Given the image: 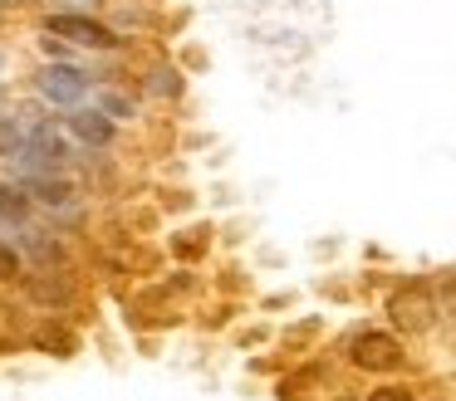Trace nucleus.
Returning <instances> with one entry per match:
<instances>
[{
  "mask_svg": "<svg viewBox=\"0 0 456 401\" xmlns=\"http://www.w3.org/2000/svg\"><path fill=\"white\" fill-rule=\"evenodd\" d=\"M20 142H25V127H20V117L0 113V156H15V152H20Z\"/></svg>",
  "mask_w": 456,
  "mask_h": 401,
  "instance_id": "9d476101",
  "label": "nucleus"
},
{
  "mask_svg": "<svg viewBox=\"0 0 456 401\" xmlns=\"http://www.w3.org/2000/svg\"><path fill=\"white\" fill-rule=\"evenodd\" d=\"M0 279L11 284V279H20V250H15L5 235H0Z\"/></svg>",
  "mask_w": 456,
  "mask_h": 401,
  "instance_id": "f8f14e48",
  "label": "nucleus"
},
{
  "mask_svg": "<svg viewBox=\"0 0 456 401\" xmlns=\"http://www.w3.org/2000/svg\"><path fill=\"white\" fill-rule=\"evenodd\" d=\"M35 88H40L50 103H60V108H84V98L94 93V78L84 74L79 64H45L40 74H35Z\"/></svg>",
  "mask_w": 456,
  "mask_h": 401,
  "instance_id": "7ed1b4c3",
  "label": "nucleus"
},
{
  "mask_svg": "<svg viewBox=\"0 0 456 401\" xmlns=\"http://www.w3.org/2000/svg\"><path fill=\"white\" fill-rule=\"evenodd\" d=\"M0 221L11 225V230L30 225V196H25L15 181H0Z\"/></svg>",
  "mask_w": 456,
  "mask_h": 401,
  "instance_id": "1a4fd4ad",
  "label": "nucleus"
},
{
  "mask_svg": "<svg viewBox=\"0 0 456 401\" xmlns=\"http://www.w3.org/2000/svg\"><path fill=\"white\" fill-rule=\"evenodd\" d=\"M99 113L118 123V117H133V103H128L123 93H113V88H109V93H99Z\"/></svg>",
  "mask_w": 456,
  "mask_h": 401,
  "instance_id": "ddd939ff",
  "label": "nucleus"
},
{
  "mask_svg": "<svg viewBox=\"0 0 456 401\" xmlns=\"http://www.w3.org/2000/svg\"><path fill=\"white\" fill-rule=\"evenodd\" d=\"M403 357H407L403 342H397L393 333H378V328L354 333V342H348V362H354L358 372H397Z\"/></svg>",
  "mask_w": 456,
  "mask_h": 401,
  "instance_id": "39448f33",
  "label": "nucleus"
},
{
  "mask_svg": "<svg viewBox=\"0 0 456 401\" xmlns=\"http://www.w3.org/2000/svg\"><path fill=\"white\" fill-rule=\"evenodd\" d=\"M0 68H5V54H0Z\"/></svg>",
  "mask_w": 456,
  "mask_h": 401,
  "instance_id": "a211bd4d",
  "label": "nucleus"
},
{
  "mask_svg": "<svg viewBox=\"0 0 456 401\" xmlns=\"http://www.w3.org/2000/svg\"><path fill=\"white\" fill-rule=\"evenodd\" d=\"M20 250L30 254L40 269H60L64 264V245L54 240L50 230H40V225H20Z\"/></svg>",
  "mask_w": 456,
  "mask_h": 401,
  "instance_id": "6e6552de",
  "label": "nucleus"
},
{
  "mask_svg": "<svg viewBox=\"0 0 456 401\" xmlns=\"http://www.w3.org/2000/svg\"><path fill=\"white\" fill-rule=\"evenodd\" d=\"M387 318H393V328H403V333H427L436 318H442L432 284L407 279L403 289H393V293H387Z\"/></svg>",
  "mask_w": 456,
  "mask_h": 401,
  "instance_id": "f03ea898",
  "label": "nucleus"
},
{
  "mask_svg": "<svg viewBox=\"0 0 456 401\" xmlns=\"http://www.w3.org/2000/svg\"><path fill=\"white\" fill-rule=\"evenodd\" d=\"M15 186L30 196V205H50L54 215H79V191L64 176H20Z\"/></svg>",
  "mask_w": 456,
  "mask_h": 401,
  "instance_id": "423d86ee",
  "label": "nucleus"
},
{
  "mask_svg": "<svg viewBox=\"0 0 456 401\" xmlns=\"http://www.w3.org/2000/svg\"><path fill=\"white\" fill-rule=\"evenodd\" d=\"M148 93H162V98H177L182 93V78H177V68H152L148 74Z\"/></svg>",
  "mask_w": 456,
  "mask_h": 401,
  "instance_id": "9b49d317",
  "label": "nucleus"
},
{
  "mask_svg": "<svg viewBox=\"0 0 456 401\" xmlns=\"http://www.w3.org/2000/svg\"><path fill=\"white\" fill-rule=\"evenodd\" d=\"M35 342H40V348H54V357L74 352V338H69V333H60V328H40V333H35Z\"/></svg>",
  "mask_w": 456,
  "mask_h": 401,
  "instance_id": "4468645a",
  "label": "nucleus"
},
{
  "mask_svg": "<svg viewBox=\"0 0 456 401\" xmlns=\"http://www.w3.org/2000/svg\"><path fill=\"white\" fill-rule=\"evenodd\" d=\"M11 162L20 166V176H60L69 166V142H64V132L54 123H30L20 152Z\"/></svg>",
  "mask_w": 456,
  "mask_h": 401,
  "instance_id": "f257e3e1",
  "label": "nucleus"
},
{
  "mask_svg": "<svg viewBox=\"0 0 456 401\" xmlns=\"http://www.w3.org/2000/svg\"><path fill=\"white\" fill-rule=\"evenodd\" d=\"M60 5H64V10H79V15H89V10L103 5V0H60Z\"/></svg>",
  "mask_w": 456,
  "mask_h": 401,
  "instance_id": "f3484780",
  "label": "nucleus"
},
{
  "mask_svg": "<svg viewBox=\"0 0 456 401\" xmlns=\"http://www.w3.org/2000/svg\"><path fill=\"white\" fill-rule=\"evenodd\" d=\"M64 132L74 137V142H84V147H113V117H103L99 108H69L64 113Z\"/></svg>",
  "mask_w": 456,
  "mask_h": 401,
  "instance_id": "0eeeda50",
  "label": "nucleus"
},
{
  "mask_svg": "<svg viewBox=\"0 0 456 401\" xmlns=\"http://www.w3.org/2000/svg\"><path fill=\"white\" fill-rule=\"evenodd\" d=\"M436 309H442V313H456V279L442 284V299H436Z\"/></svg>",
  "mask_w": 456,
  "mask_h": 401,
  "instance_id": "dca6fc26",
  "label": "nucleus"
},
{
  "mask_svg": "<svg viewBox=\"0 0 456 401\" xmlns=\"http://www.w3.org/2000/svg\"><path fill=\"white\" fill-rule=\"evenodd\" d=\"M45 35L74 39V44H84V49H113L118 44V35H113L103 20L79 15V10H54V15H45Z\"/></svg>",
  "mask_w": 456,
  "mask_h": 401,
  "instance_id": "20e7f679",
  "label": "nucleus"
},
{
  "mask_svg": "<svg viewBox=\"0 0 456 401\" xmlns=\"http://www.w3.org/2000/svg\"><path fill=\"white\" fill-rule=\"evenodd\" d=\"M368 401H417V397H412V387H397V381H387V387L368 391Z\"/></svg>",
  "mask_w": 456,
  "mask_h": 401,
  "instance_id": "2eb2a0df",
  "label": "nucleus"
}]
</instances>
